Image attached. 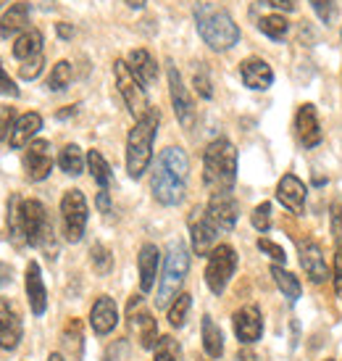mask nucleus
<instances>
[{"label": "nucleus", "mask_w": 342, "mask_h": 361, "mask_svg": "<svg viewBox=\"0 0 342 361\" xmlns=\"http://www.w3.org/2000/svg\"><path fill=\"white\" fill-rule=\"evenodd\" d=\"M187 171H190V161L184 156L182 148H166L156 161V169L151 177L153 198L161 206H177L184 198L187 190Z\"/></svg>", "instance_id": "f257e3e1"}, {"label": "nucleus", "mask_w": 342, "mask_h": 361, "mask_svg": "<svg viewBox=\"0 0 342 361\" xmlns=\"http://www.w3.org/2000/svg\"><path fill=\"white\" fill-rule=\"evenodd\" d=\"M8 235L16 245H42L53 235L48 211L40 201H19L16 195L8 206Z\"/></svg>", "instance_id": "f03ea898"}, {"label": "nucleus", "mask_w": 342, "mask_h": 361, "mask_svg": "<svg viewBox=\"0 0 342 361\" xmlns=\"http://www.w3.org/2000/svg\"><path fill=\"white\" fill-rule=\"evenodd\" d=\"M237 180V151L229 140H213L203 153V182L211 192H232Z\"/></svg>", "instance_id": "7ed1b4c3"}, {"label": "nucleus", "mask_w": 342, "mask_h": 361, "mask_svg": "<svg viewBox=\"0 0 342 361\" xmlns=\"http://www.w3.org/2000/svg\"><path fill=\"white\" fill-rule=\"evenodd\" d=\"M195 27L203 42L213 51H229L240 40V30L224 8H216L211 3L195 6Z\"/></svg>", "instance_id": "20e7f679"}, {"label": "nucleus", "mask_w": 342, "mask_h": 361, "mask_svg": "<svg viewBox=\"0 0 342 361\" xmlns=\"http://www.w3.org/2000/svg\"><path fill=\"white\" fill-rule=\"evenodd\" d=\"M158 124H161V114L151 109L132 127L129 137H127V171H129L132 180H140L142 174L148 171V166H151L153 140H156Z\"/></svg>", "instance_id": "39448f33"}, {"label": "nucleus", "mask_w": 342, "mask_h": 361, "mask_svg": "<svg viewBox=\"0 0 342 361\" xmlns=\"http://www.w3.org/2000/svg\"><path fill=\"white\" fill-rule=\"evenodd\" d=\"M190 271V251L182 240H171L166 248V264H163V277L158 285V295H156V306H171L174 298L179 295L182 285L187 280Z\"/></svg>", "instance_id": "423d86ee"}, {"label": "nucleus", "mask_w": 342, "mask_h": 361, "mask_svg": "<svg viewBox=\"0 0 342 361\" xmlns=\"http://www.w3.org/2000/svg\"><path fill=\"white\" fill-rule=\"evenodd\" d=\"M113 77H116V87H119L121 98H124V103H127L129 114L132 116H137V119H142V116L151 111L145 85L132 74L127 61H116V63H113Z\"/></svg>", "instance_id": "0eeeda50"}, {"label": "nucleus", "mask_w": 342, "mask_h": 361, "mask_svg": "<svg viewBox=\"0 0 342 361\" xmlns=\"http://www.w3.org/2000/svg\"><path fill=\"white\" fill-rule=\"evenodd\" d=\"M61 221H63V238L69 243H80L87 230V198L82 190H66L61 198Z\"/></svg>", "instance_id": "6e6552de"}, {"label": "nucleus", "mask_w": 342, "mask_h": 361, "mask_svg": "<svg viewBox=\"0 0 342 361\" xmlns=\"http://www.w3.org/2000/svg\"><path fill=\"white\" fill-rule=\"evenodd\" d=\"M237 269V253L232 245H216L208 253V267H205V285L213 295H222L229 285L232 274Z\"/></svg>", "instance_id": "1a4fd4ad"}, {"label": "nucleus", "mask_w": 342, "mask_h": 361, "mask_svg": "<svg viewBox=\"0 0 342 361\" xmlns=\"http://www.w3.org/2000/svg\"><path fill=\"white\" fill-rule=\"evenodd\" d=\"M127 317H129V327H132V332L137 335V341H140L142 348H156V343H158V324H156L151 311L145 309L142 295H134L129 301Z\"/></svg>", "instance_id": "9d476101"}, {"label": "nucleus", "mask_w": 342, "mask_h": 361, "mask_svg": "<svg viewBox=\"0 0 342 361\" xmlns=\"http://www.w3.org/2000/svg\"><path fill=\"white\" fill-rule=\"evenodd\" d=\"M190 238L192 251L198 256H208L216 248V238H219V227L211 221L205 209H192L190 214Z\"/></svg>", "instance_id": "9b49d317"}, {"label": "nucleus", "mask_w": 342, "mask_h": 361, "mask_svg": "<svg viewBox=\"0 0 342 361\" xmlns=\"http://www.w3.org/2000/svg\"><path fill=\"white\" fill-rule=\"evenodd\" d=\"M169 92H171V103H174V114H177L179 124L184 130H192V127H195V119H198L195 103H192L190 92L184 87V82H182V74L177 71L174 63H169Z\"/></svg>", "instance_id": "f8f14e48"}, {"label": "nucleus", "mask_w": 342, "mask_h": 361, "mask_svg": "<svg viewBox=\"0 0 342 361\" xmlns=\"http://www.w3.org/2000/svg\"><path fill=\"white\" fill-rule=\"evenodd\" d=\"M24 169L32 182L48 180V174L53 171V153L48 140H32L27 145V156H24Z\"/></svg>", "instance_id": "ddd939ff"}, {"label": "nucleus", "mask_w": 342, "mask_h": 361, "mask_svg": "<svg viewBox=\"0 0 342 361\" xmlns=\"http://www.w3.org/2000/svg\"><path fill=\"white\" fill-rule=\"evenodd\" d=\"M232 327H234V335L242 345H253L255 341H261L263 335V319L258 306H242L240 311H234L232 317Z\"/></svg>", "instance_id": "4468645a"}, {"label": "nucleus", "mask_w": 342, "mask_h": 361, "mask_svg": "<svg viewBox=\"0 0 342 361\" xmlns=\"http://www.w3.org/2000/svg\"><path fill=\"white\" fill-rule=\"evenodd\" d=\"M21 317L16 306L8 298H0V348L3 351H16L21 343Z\"/></svg>", "instance_id": "2eb2a0df"}, {"label": "nucleus", "mask_w": 342, "mask_h": 361, "mask_svg": "<svg viewBox=\"0 0 342 361\" xmlns=\"http://www.w3.org/2000/svg\"><path fill=\"white\" fill-rule=\"evenodd\" d=\"M205 211L219 230H234L237 216H240V209H237V201L232 198V192H213Z\"/></svg>", "instance_id": "dca6fc26"}, {"label": "nucleus", "mask_w": 342, "mask_h": 361, "mask_svg": "<svg viewBox=\"0 0 342 361\" xmlns=\"http://www.w3.org/2000/svg\"><path fill=\"white\" fill-rule=\"evenodd\" d=\"M295 135L305 148H316L322 142V121L311 103H303L295 114Z\"/></svg>", "instance_id": "f3484780"}, {"label": "nucleus", "mask_w": 342, "mask_h": 361, "mask_svg": "<svg viewBox=\"0 0 342 361\" xmlns=\"http://www.w3.org/2000/svg\"><path fill=\"white\" fill-rule=\"evenodd\" d=\"M24 288H27V298H30V309L34 317H42L48 309V290L42 282V271L37 261L27 264V274H24Z\"/></svg>", "instance_id": "a211bd4d"}, {"label": "nucleus", "mask_w": 342, "mask_h": 361, "mask_svg": "<svg viewBox=\"0 0 342 361\" xmlns=\"http://www.w3.org/2000/svg\"><path fill=\"white\" fill-rule=\"evenodd\" d=\"M305 185H303L295 174H284L279 185H277V201L282 203L284 209L292 211V214H303L305 211Z\"/></svg>", "instance_id": "6ab92c4d"}, {"label": "nucleus", "mask_w": 342, "mask_h": 361, "mask_svg": "<svg viewBox=\"0 0 342 361\" xmlns=\"http://www.w3.org/2000/svg\"><path fill=\"white\" fill-rule=\"evenodd\" d=\"M298 253H300V267L303 271L311 277L313 282H324L329 277V267H327V259H324L322 248L313 240H300L298 243Z\"/></svg>", "instance_id": "aec40b11"}, {"label": "nucleus", "mask_w": 342, "mask_h": 361, "mask_svg": "<svg viewBox=\"0 0 342 361\" xmlns=\"http://www.w3.org/2000/svg\"><path fill=\"white\" fill-rule=\"evenodd\" d=\"M90 324L95 335H108V332L116 330L119 324V309H116V301L111 295H101L98 301L92 303L90 309Z\"/></svg>", "instance_id": "412c9836"}, {"label": "nucleus", "mask_w": 342, "mask_h": 361, "mask_svg": "<svg viewBox=\"0 0 342 361\" xmlns=\"http://www.w3.org/2000/svg\"><path fill=\"white\" fill-rule=\"evenodd\" d=\"M240 77L251 90H269L274 85V71L263 59H245L240 63Z\"/></svg>", "instance_id": "4be33fe9"}, {"label": "nucleus", "mask_w": 342, "mask_h": 361, "mask_svg": "<svg viewBox=\"0 0 342 361\" xmlns=\"http://www.w3.org/2000/svg\"><path fill=\"white\" fill-rule=\"evenodd\" d=\"M158 264H161V251L153 245V243H145L140 248V256H137V267H140V290L151 293L153 285H156V274H158Z\"/></svg>", "instance_id": "5701e85b"}, {"label": "nucleus", "mask_w": 342, "mask_h": 361, "mask_svg": "<svg viewBox=\"0 0 342 361\" xmlns=\"http://www.w3.org/2000/svg\"><path fill=\"white\" fill-rule=\"evenodd\" d=\"M40 130H42V116H40V114L30 111V114L19 116V119H16V124H13V130H11V137H8L11 148H24V145H30V140Z\"/></svg>", "instance_id": "b1692460"}, {"label": "nucleus", "mask_w": 342, "mask_h": 361, "mask_svg": "<svg viewBox=\"0 0 342 361\" xmlns=\"http://www.w3.org/2000/svg\"><path fill=\"white\" fill-rule=\"evenodd\" d=\"M127 63H129L132 74H134L142 85H153V82L158 80V63H156V59H153L148 51H142V48L132 51Z\"/></svg>", "instance_id": "393cba45"}, {"label": "nucleus", "mask_w": 342, "mask_h": 361, "mask_svg": "<svg viewBox=\"0 0 342 361\" xmlns=\"http://www.w3.org/2000/svg\"><path fill=\"white\" fill-rule=\"evenodd\" d=\"M27 24H30V3L19 0V3H13V6L3 13V19H0V35H3V37H11V35H16V32L24 30Z\"/></svg>", "instance_id": "a878e982"}, {"label": "nucleus", "mask_w": 342, "mask_h": 361, "mask_svg": "<svg viewBox=\"0 0 342 361\" xmlns=\"http://www.w3.org/2000/svg\"><path fill=\"white\" fill-rule=\"evenodd\" d=\"M42 53V32L40 30H27L19 35V40L13 42V56L19 61H30Z\"/></svg>", "instance_id": "bb28decb"}, {"label": "nucleus", "mask_w": 342, "mask_h": 361, "mask_svg": "<svg viewBox=\"0 0 342 361\" xmlns=\"http://www.w3.org/2000/svg\"><path fill=\"white\" fill-rule=\"evenodd\" d=\"M203 348L211 359H222L224 353V332L211 317H203Z\"/></svg>", "instance_id": "cd10ccee"}, {"label": "nucleus", "mask_w": 342, "mask_h": 361, "mask_svg": "<svg viewBox=\"0 0 342 361\" xmlns=\"http://www.w3.org/2000/svg\"><path fill=\"white\" fill-rule=\"evenodd\" d=\"M272 277L274 282H277V288L282 290V295L287 298V301H298L300 298V282H298V277L295 274H290V271L284 269V267H279V264H274L272 267Z\"/></svg>", "instance_id": "c85d7f7f"}, {"label": "nucleus", "mask_w": 342, "mask_h": 361, "mask_svg": "<svg viewBox=\"0 0 342 361\" xmlns=\"http://www.w3.org/2000/svg\"><path fill=\"white\" fill-rule=\"evenodd\" d=\"M58 166L63 174H69V177H80L82 171H84V153H82L80 145H66L58 156Z\"/></svg>", "instance_id": "c756f323"}, {"label": "nucleus", "mask_w": 342, "mask_h": 361, "mask_svg": "<svg viewBox=\"0 0 342 361\" xmlns=\"http://www.w3.org/2000/svg\"><path fill=\"white\" fill-rule=\"evenodd\" d=\"M87 166H90V174L92 180L101 185V190H108L113 182V174H111V166H108V161L103 159L101 151H90L87 153Z\"/></svg>", "instance_id": "7c9ffc66"}, {"label": "nucleus", "mask_w": 342, "mask_h": 361, "mask_svg": "<svg viewBox=\"0 0 342 361\" xmlns=\"http://www.w3.org/2000/svg\"><path fill=\"white\" fill-rule=\"evenodd\" d=\"M63 348L71 353V359H82V322L80 319H71L66 322V327H63Z\"/></svg>", "instance_id": "2f4dec72"}, {"label": "nucleus", "mask_w": 342, "mask_h": 361, "mask_svg": "<svg viewBox=\"0 0 342 361\" xmlns=\"http://www.w3.org/2000/svg\"><path fill=\"white\" fill-rule=\"evenodd\" d=\"M258 30H261L266 37H272V40H282L284 35H287V30H290V24H287L284 16L272 13V16H263V19L258 21Z\"/></svg>", "instance_id": "473e14b6"}, {"label": "nucleus", "mask_w": 342, "mask_h": 361, "mask_svg": "<svg viewBox=\"0 0 342 361\" xmlns=\"http://www.w3.org/2000/svg\"><path fill=\"white\" fill-rule=\"evenodd\" d=\"M153 351H156V361H182V345L171 335H161Z\"/></svg>", "instance_id": "72a5a7b5"}, {"label": "nucleus", "mask_w": 342, "mask_h": 361, "mask_svg": "<svg viewBox=\"0 0 342 361\" xmlns=\"http://www.w3.org/2000/svg\"><path fill=\"white\" fill-rule=\"evenodd\" d=\"M190 306H192V298L187 293H179L174 303L169 306V324L171 327H182L184 322H187V314H190Z\"/></svg>", "instance_id": "f704fd0d"}, {"label": "nucleus", "mask_w": 342, "mask_h": 361, "mask_svg": "<svg viewBox=\"0 0 342 361\" xmlns=\"http://www.w3.org/2000/svg\"><path fill=\"white\" fill-rule=\"evenodd\" d=\"M69 82H71V63L69 61H58L51 69V77H48V90H53V92L66 90Z\"/></svg>", "instance_id": "c9c22d12"}, {"label": "nucleus", "mask_w": 342, "mask_h": 361, "mask_svg": "<svg viewBox=\"0 0 342 361\" xmlns=\"http://www.w3.org/2000/svg\"><path fill=\"white\" fill-rule=\"evenodd\" d=\"M90 256H92V267L98 269V274H108V271L113 269V256L103 243H95V245H92Z\"/></svg>", "instance_id": "e433bc0d"}, {"label": "nucleus", "mask_w": 342, "mask_h": 361, "mask_svg": "<svg viewBox=\"0 0 342 361\" xmlns=\"http://www.w3.org/2000/svg\"><path fill=\"white\" fill-rule=\"evenodd\" d=\"M251 221H253V227H255L258 232L269 230V227H272V203L266 201V203H261V206H255Z\"/></svg>", "instance_id": "4c0bfd02"}, {"label": "nucleus", "mask_w": 342, "mask_h": 361, "mask_svg": "<svg viewBox=\"0 0 342 361\" xmlns=\"http://www.w3.org/2000/svg\"><path fill=\"white\" fill-rule=\"evenodd\" d=\"M42 63H45L42 53L40 56H34V59H30V61H24V63L19 66V77L21 80H34V77L42 71Z\"/></svg>", "instance_id": "58836bf2"}, {"label": "nucleus", "mask_w": 342, "mask_h": 361, "mask_svg": "<svg viewBox=\"0 0 342 361\" xmlns=\"http://www.w3.org/2000/svg\"><path fill=\"white\" fill-rule=\"evenodd\" d=\"M311 6H313V11H316V16H319L324 24H332L334 11H337L334 0H311Z\"/></svg>", "instance_id": "ea45409f"}, {"label": "nucleus", "mask_w": 342, "mask_h": 361, "mask_svg": "<svg viewBox=\"0 0 342 361\" xmlns=\"http://www.w3.org/2000/svg\"><path fill=\"white\" fill-rule=\"evenodd\" d=\"M258 248H261L266 256H272L277 264H284V261H287V256H284V248H282V245H277L274 240H266V238H261V240H258Z\"/></svg>", "instance_id": "a19ab883"}, {"label": "nucleus", "mask_w": 342, "mask_h": 361, "mask_svg": "<svg viewBox=\"0 0 342 361\" xmlns=\"http://www.w3.org/2000/svg\"><path fill=\"white\" fill-rule=\"evenodd\" d=\"M195 90L201 92L203 98H213V87H211V80H208V71L205 69L195 71Z\"/></svg>", "instance_id": "79ce46f5"}, {"label": "nucleus", "mask_w": 342, "mask_h": 361, "mask_svg": "<svg viewBox=\"0 0 342 361\" xmlns=\"http://www.w3.org/2000/svg\"><path fill=\"white\" fill-rule=\"evenodd\" d=\"M329 214H332V235H334V240H340V238H342V198H334Z\"/></svg>", "instance_id": "37998d69"}, {"label": "nucleus", "mask_w": 342, "mask_h": 361, "mask_svg": "<svg viewBox=\"0 0 342 361\" xmlns=\"http://www.w3.org/2000/svg\"><path fill=\"white\" fill-rule=\"evenodd\" d=\"M13 109L8 106H0V137H11V130H13Z\"/></svg>", "instance_id": "c03bdc74"}, {"label": "nucleus", "mask_w": 342, "mask_h": 361, "mask_svg": "<svg viewBox=\"0 0 342 361\" xmlns=\"http://www.w3.org/2000/svg\"><path fill=\"white\" fill-rule=\"evenodd\" d=\"M0 95H8V98H16V95H19L16 82L8 77V71L3 69V63H0Z\"/></svg>", "instance_id": "a18cd8bd"}, {"label": "nucleus", "mask_w": 342, "mask_h": 361, "mask_svg": "<svg viewBox=\"0 0 342 361\" xmlns=\"http://www.w3.org/2000/svg\"><path fill=\"white\" fill-rule=\"evenodd\" d=\"M334 293L342 298V243L334 251Z\"/></svg>", "instance_id": "49530a36"}, {"label": "nucleus", "mask_w": 342, "mask_h": 361, "mask_svg": "<svg viewBox=\"0 0 342 361\" xmlns=\"http://www.w3.org/2000/svg\"><path fill=\"white\" fill-rule=\"evenodd\" d=\"M263 6H272L279 11H295V0H261Z\"/></svg>", "instance_id": "de8ad7c7"}, {"label": "nucleus", "mask_w": 342, "mask_h": 361, "mask_svg": "<svg viewBox=\"0 0 342 361\" xmlns=\"http://www.w3.org/2000/svg\"><path fill=\"white\" fill-rule=\"evenodd\" d=\"M98 209H101L103 214H108V211H111V201H108V190H101V192H98Z\"/></svg>", "instance_id": "09e8293b"}, {"label": "nucleus", "mask_w": 342, "mask_h": 361, "mask_svg": "<svg viewBox=\"0 0 342 361\" xmlns=\"http://www.w3.org/2000/svg\"><path fill=\"white\" fill-rule=\"evenodd\" d=\"M56 30H58V35L63 40H71V37H74V30H71L69 24H56Z\"/></svg>", "instance_id": "8fccbe9b"}, {"label": "nucleus", "mask_w": 342, "mask_h": 361, "mask_svg": "<svg viewBox=\"0 0 342 361\" xmlns=\"http://www.w3.org/2000/svg\"><path fill=\"white\" fill-rule=\"evenodd\" d=\"M237 361H258V359H255V353L251 348H240L237 351Z\"/></svg>", "instance_id": "3c124183"}, {"label": "nucleus", "mask_w": 342, "mask_h": 361, "mask_svg": "<svg viewBox=\"0 0 342 361\" xmlns=\"http://www.w3.org/2000/svg\"><path fill=\"white\" fill-rule=\"evenodd\" d=\"M74 114H77V106H69V109H66V111H61V114H58V119H66V116H74Z\"/></svg>", "instance_id": "603ef678"}, {"label": "nucleus", "mask_w": 342, "mask_h": 361, "mask_svg": "<svg viewBox=\"0 0 342 361\" xmlns=\"http://www.w3.org/2000/svg\"><path fill=\"white\" fill-rule=\"evenodd\" d=\"M127 3H129L132 8H142L145 6V0H127Z\"/></svg>", "instance_id": "864d4df0"}, {"label": "nucleus", "mask_w": 342, "mask_h": 361, "mask_svg": "<svg viewBox=\"0 0 342 361\" xmlns=\"http://www.w3.org/2000/svg\"><path fill=\"white\" fill-rule=\"evenodd\" d=\"M48 361H66V359H63L61 353H51V356H48Z\"/></svg>", "instance_id": "5fc2aeb1"}, {"label": "nucleus", "mask_w": 342, "mask_h": 361, "mask_svg": "<svg viewBox=\"0 0 342 361\" xmlns=\"http://www.w3.org/2000/svg\"><path fill=\"white\" fill-rule=\"evenodd\" d=\"M103 361H111V359H103Z\"/></svg>", "instance_id": "6e6d98bb"}, {"label": "nucleus", "mask_w": 342, "mask_h": 361, "mask_svg": "<svg viewBox=\"0 0 342 361\" xmlns=\"http://www.w3.org/2000/svg\"><path fill=\"white\" fill-rule=\"evenodd\" d=\"M327 361H334V359H327Z\"/></svg>", "instance_id": "4d7b16f0"}]
</instances>
